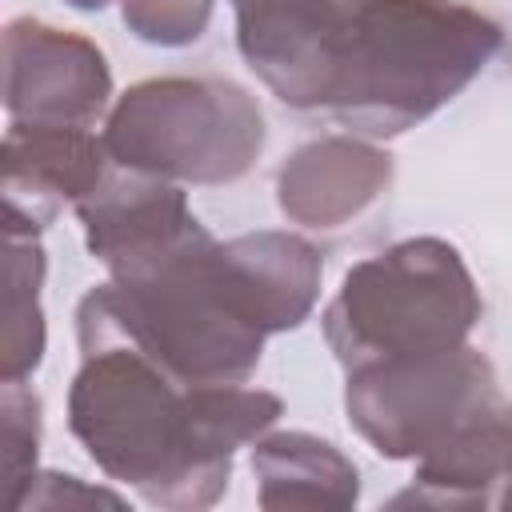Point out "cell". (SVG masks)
Segmentation results:
<instances>
[{"mask_svg":"<svg viewBox=\"0 0 512 512\" xmlns=\"http://www.w3.org/2000/svg\"><path fill=\"white\" fill-rule=\"evenodd\" d=\"M252 472L264 512H348L360 500L356 464L332 440L312 432H264L252 448Z\"/></svg>","mask_w":512,"mask_h":512,"instance_id":"obj_12","label":"cell"},{"mask_svg":"<svg viewBox=\"0 0 512 512\" xmlns=\"http://www.w3.org/2000/svg\"><path fill=\"white\" fill-rule=\"evenodd\" d=\"M256 96L228 76H152L116 96L104 120L112 164L176 184L240 180L264 152Z\"/></svg>","mask_w":512,"mask_h":512,"instance_id":"obj_5","label":"cell"},{"mask_svg":"<svg viewBox=\"0 0 512 512\" xmlns=\"http://www.w3.org/2000/svg\"><path fill=\"white\" fill-rule=\"evenodd\" d=\"M392 184V156L372 140L320 136L300 144L276 172V204L292 224L340 228Z\"/></svg>","mask_w":512,"mask_h":512,"instance_id":"obj_11","label":"cell"},{"mask_svg":"<svg viewBox=\"0 0 512 512\" xmlns=\"http://www.w3.org/2000/svg\"><path fill=\"white\" fill-rule=\"evenodd\" d=\"M68 428L108 480L128 484L152 508L200 512L228 488V472L200 456L192 388L132 344L80 348Z\"/></svg>","mask_w":512,"mask_h":512,"instance_id":"obj_2","label":"cell"},{"mask_svg":"<svg viewBox=\"0 0 512 512\" xmlns=\"http://www.w3.org/2000/svg\"><path fill=\"white\" fill-rule=\"evenodd\" d=\"M500 404L496 372L472 344L364 364L344 384L348 424L384 460H420Z\"/></svg>","mask_w":512,"mask_h":512,"instance_id":"obj_6","label":"cell"},{"mask_svg":"<svg viewBox=\"0 0 512 512\" xmlns=\"http://www.w3.org/2000/svg\"><path fill=\"white\" fill-rule=\"evenodd\" d=\"M216 264L236 312L264 336L300 328L320 300L324 260L296 232L264 228L216 240Z\"/></svg>","mask_w":512,"mask_h":512,"instance_id":"obj_10","label":"cell"},{"mask_svg":"<svg viewBox=\"0 0 512 512\" xmlns=\"http://www.w3.org/2000/svg\"><path fill=\"white\" fill-rule=\"evenodd\" d=\"M476 324V280L440 236H412L352 264L324 308V340L344 372L460 348Z\"/></svg>","mask_w":512,"mask_h":512,"instance_id":"obj_4","label":"cell"},{"mask_svg":"<svg viewBox=\"0 0 512 512\" xmlns=\"http://www.w3.org/2000/svg\"><path fill=\"white\" fill-rule=\"evenodd\" d=\"M236 48L276 100L372 140L460 96L500 52L492 16L460 0H232Z\"/></svg>","mask_w":512,"mask_h":512,"instance_id":"obj_1","label":"cell"},{"mask_svg":"<svg viewBox=\"0 0 512 512\" xmlns=\"http://www.w3.org/2000/svg\"><path fill=\"white\" fill-rule=\"evenodd\" d=\"M4 228L40 232L60 204H80L108 176L104 136L84 124H20L4 132Z\"/></svg>","mask_w":512,"mask_h":512,"instance_id":"obj_9","label":"cell"},{"mask_svg":"<svg viewBox=\"0 0 512 512\" xmlns=\"http://www.w3.org/2000/svg\"><path fill=\"white\" fill-rule=\"evenodd\" d=\"M504 508H512V464H508V476H504Z\"/></svg>","mask_w":512,"mask_h":512,"instance_id":"obj_19","label":"cell"},{"mask_svg":"<svg viewBox=\"0 0 512 512\" xmlns=\"http://www.w3.org/2000/svg\"><path fill=\"white\" fill-rule=\"evenodd\" d=\"M0 420H4V484L8 508L20 512L32 476H36V448H40V396L24 380L0 384Z\"/></svg>","mask_w":512,"mask_h":512,"instance_id":"obj_15","label":"cell"},{"mask_svg":"<svg viewBox=\"0 0 512 512\" xmlns=\"http://www.w3.org/2000/svg\"><path fill=\"white\" fill-rule=\"evenodd\" d=\"M512 464V404L484 412L452 440L416 460L412 488L392 504H436V508H476L508 476Z\"/></svg>","mask_w":512,"mask_h":512,"instance_id":"obj_13","label":"cell"},{"mask_svg":"<svg viewBox=\"0 0 512 512\" xmlns=\"http://www.w3.org/2000/svg\"><path fill=\"white\" fill-rule=\"evenodd\" d=\"M76 340L132 344L180 384H244L268 336L236 312L204 228L164 260L88 288L76 304Z\"/></svg>","mask_w":512,"mask_h":512,"instance_id":"obj_3","label":"cell"},{"mask_svg":"<svg viewBox=\"0 0 512 512\" xmlns=\"http://www.w3.org/2000/svg\"><path fill=\"white\" fill-rule=\"evenodd\" d=\"M124 504L116 492H104V488H84L80 476H64V472H36L32 476V488L24 496L20 508H60V504Z\"/></svg>","mask_w":512,"mask_h":512,"instance_id":"obj_17","label":"cell"},{"mask_svg":"<svg viewBox=\"0 0 512 512\" xmlns=\"http://www.w3.org/2000/svg\"><path fill=\"white\" fill-rule=\"evenodd\" d=\"M4 356L0 376L4 380H28L36 364L44 360L48 328L40 308V284H44V248L40 232L28 228H4Z\"/></svg>","mask_w":512,"mask_h":512,"instance_id":"obj_14","label":"cell"},{"mask_svg":"<svg viewBox=\"0 0 512 512\" xmlns=\"http://www.w3.org/2000/svg\"><path fill=\"white\" fill-rule=\"evenodd\" d=\"M64 4H72V8H80V12H100L108 0H64Z\"/></svg>","mask_w":512,"mask_h":512,"instance_id":"obj_18","label":"cell"},{"mask_svg":"<svg viewBox=\"0 0 512 512\" xmlns=\"http://www.w3.org/2000/svg\"><path fill=\"white\" fill-rule=\"evenodd\" d=\"M112 100L104 52L68 28L20 16L4 28V112L20 124H92Z\"/></svg>","mask_w":512,"mask_h":512,"instance_id":"obj_7","label":"cell"},{"mask_svg":"<svg viewBox=\"0 0 512 512\" xmlns=\"http://www.w3.org/2000/svg\"><path fill=\"white\" fill-rule=\"evenodd\" d=\"M128 32L156 48H184L208 32L216 0H116Z\"/></svg>","mask_w":512,"mask_h":512,"instance_id":"obj_16","label":"cell"},{"mask_svg":"<svg viewBox=\"0 0 512 512\" xmlns=\"http://www.w3.org/2000/svg\"><path fill=\"white\" fill-rule=\"evenodd\" d=\"M76 216L88 252L112 276H132L204 232L176 180L136 168L104 176V184L76 204Z\"/></svg>","mask_w":512,"mask_h":512,"instance_id":"obj_8","label":"cell"}]
</instances>
